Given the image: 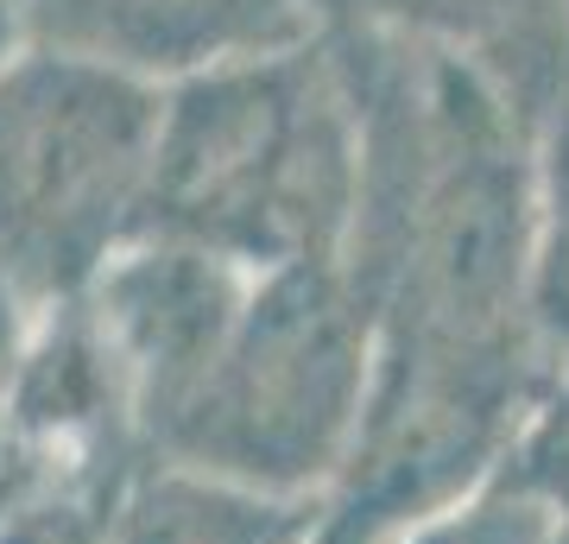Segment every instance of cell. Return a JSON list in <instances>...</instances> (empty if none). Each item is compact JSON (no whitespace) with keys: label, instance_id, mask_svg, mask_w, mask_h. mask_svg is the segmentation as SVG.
I'll use <instances>...</instances> for the list:
<instances>
[{"label":"cell","instance_id":"1","mask_svg":"<svg viewBox=\"0 0 569 544\" xmlns=\"http://www.w3.org/2000/svg\"><path fill=\"white\" fill-rule=\"evenodd\" d=\"M361 108L317 51L222 63L164 96L140 235L247 273L342 260L361 216Z\"/></svg>","mask_w":569,"mask_h":544},{"label":"cell","instance_id":"2","mask_svg":"<svg viewBox=\"0 0 569 544\" xmlns=\"http://www.w3.org/2000/svg\"><path fill=\"white\" fill-rule=\"evenodd\" d=\"M373 304L342 260L253 273L241 323L159 449L222 482L310 501L342 482L373 399Z\"/></svg>","mask_w":569,"mask_h":544},{"label":"cell","instance_id":"3","mask_svg":"<svg viewBox=\"0 0 569 544\" xmlns=\"http://www.w3.org/2000/svg\"><path fill=\"white\" fill-rule=\"evenodd\" d=\"M164 96L152 82L26 51L0 63V273L20 298H70L140 241Z\"/></svg>","mask_w":569,"mask_h":544},{"label":"cell","instance_id":"4","mask_svg":"<svg viewBox=\"0 0 569 544\" xmlns=\"http://www.w3.org/2000/svg\"><path fill=\"white\" fill-rule=\"evenodd\" d=\"M253 273L190 241H140L114 254L96 279V343L114 380L133 393L152 437L171 431L228 348Z\"/></svg>","mask_w":569,"mask_h":544},{"label":"cell","instance_id":"5","mask_svg":"<svg viewBox=\"0 0 569 544\" xmlns=\"http://www.w3.org/2000/svg\"><path fill=\"white\" fill-rule=\"evenodd\" d=\"M305 7L310 0H32V26L51 51L152 82L298 51L310 32Z\"/></svg>","mask_w":569,"mask_h":544},{"label":"cell","instance_id":"6","mask_svg":"<svg viewBox=\"0 0 569 544\" xmlns=\"http://www.w3.org/2000/svg\"><path fill=\"white\" fill-rule=\"evenodd\" d=\"M317 532H323L317 501H284L164 463L127 494L108 544H317Z\"/></svg>","mask_w":569,"mask_h":544},{"label":"cell","instance_id":"7","mask_svg":"<svg viewBox=\"0 0 569 544\" xmlns=\"http://www.w3.org/2000/svg\"><path fill=\"white\" fill-rule=\"evenodd\" d=\"M406 544H563V525L493 475L475 494H462L456 506L418 520L406 532Z\"/></svg>","mask_w":569,"mask_h":544},{"label":"cell","instance_id":"8","mask_svg":"<svg viewBox=\"0 0 569 544\" xmlns=\"http://www.w3.org/2000/svg\"><path fill=\"white\" fill-rule=\"evenodd\" d=\"M531 317L550 343L569 348V115L550 133L545 178H538V273H531Z\"/></svg>","mask_w":569,"mask_h":544},{"label":"cell","instance_id":"9","mask_svg":"<svg viewBox=\"0 0 569 544\" xmlns=\"http://www.w3.org/2000/svg\"><path fill=\"white\" fill-rule=\"evenodd\" d=\"M500 482L519 487L526 501H538L569 538V374L563 386L526 412V424L512 431L507 456H500Z\"/></svg>","mask_w":569,"mask_h":544},{"label":"cell","instance_id":"10","mask_svg":"<svg viewBox=\"0 0 569 544\" xmlns=\"http://www.w3.org/2000/svg\"><path fill=\"white\" fill-rule=\"evenodd\" d=\"M20 291L0 273V399H13V386L26 380V355H20Z\"/></svg>","mask_w":569,"mask_h":544},{"label":"cell","instance_id":"11","mask_svg":"<svg viewBox=\"0 0 569 544\" xmlns=\"http://www.w3.org/2000/svg\"><path fill=\"white\" fill-rule=\"evenodd\" d=\"M387 532H373V525L348 520V513H336V520H323V532H317V544H380Z\"/></svg>","mask_w":569,"mask_h":544},{"label":"cell","instance_id":"12","mask_svg":"<svg viewBox=\"0 0 569 544\" xmlns=\"http://www.w3.org/2000/svg\"><path fill=\"white\" fill-rule=\"evenodd\" d=\"M323 7H348V13H425V7H443V0H323Z\"/></svg>","mask_w":569,"mask_h":544},{"label":"cell","instance_id":"13","mask_svg":"<svg viewBox=\"0 0 569 544\" xmlns=\"http://www.w3.org/2000/svg\"><path fill=\"white\" fill-rule=\"evenodd\" d=\"M7 13H13V0H0V26H7Z\"/></svg>","mask_w":569,"mask_h":544},{"label":"cell","instance_id":"14","mask_svg":"<svg viewBox=\"0 0 569 544\" xmlns=\"http://www.w3.org/2000/svg\"><path fill=\"white\" fill-rule=\"evenodd\" d=\"M563 544H569V538H563Z\"/></svg>","mask_w":569,"mask_h":544}]
</instances>
